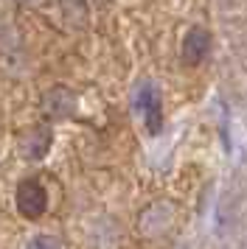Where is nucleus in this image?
<instances>
[{
	"label": "nucleus",
	"instance_id": "5",
	"mask_svg": "<svg viewBox=\"0 0 247 249\" xmlns=\"http://www.w3.org/2000/svg\"><path fill=\"white\" fill-rule=\"evenodd\" d=\"M208 51H211V34L202 25H194L183 39V65H188V68L202 65Z\"/></svg>",
	"mask_w": 247,
	"mask_h": 249
},
{
	"label": "nucleus",
	"instance_id": "3",
	"mask_svg": "<svg viewBox=\"0 0 247 249\" xmlns=\"http://www.w3.org/2000/svg\"><path fill=\"white\" fill-rule=\"evenodd\" d=\"M42 112L51 118V121H67L76 115V92L65 87V84H54L42 92Z\"/></svg>",
	"mask_w": 247,
	"mask_h": 249
},
{
	"label": "nucleus",
	"instance_id": "2",
	"mask_svg": "<svg viewBox=\"0 0 247 249\" xmlns=\"http://www.w3.org/2000/svg\"><path fill=\"white\" fill-rule=\"evenodd\" d=\"M14 204L22 218H40L48 210V191L40 179H22L14 193Z\"/></svg>",
	"mask_w": 247,
	"mask_h": 249
},
{
	"label": "nucleus",
	"instance_id": "4",
	"mask_svg": "<svg viewBox=\"0 0 247 249\" xmlns=\"http://www.w3.org/2000/svg\"><path fill=\"white\" fill-rule=\"evenodd\" d=\"M171 221H174V207L168 202H157L141 213V218H138V232L146 238H155L160 232H166L168 227H171Z\"/></svg>",
	"mask_w": 247,
	"mask_h": 249
},
{
	"label": "nucleus",
	"instance_id": "7",
	"mask_svg": "<svg viewBox=\"0 0 247 249\" xmlns=\"http://www.w3.org/2000/svg\"><path fill=\"white\" fill-rule=\"evenodd\" d=\"M25 249H62V244H59V238H54V235H34Z\"/></svg>",
	"mask_w": 247,
	"mask_h": 249
},
{
	"label": "nucleus",
	"instance_id": "6",
	"mask_svg": "<svg viewBox=\"0 0 247 249\" xmlns=\"http://www.w3.org/2000/svg\"><path fill=\"white\" fill-rule=\"evenodd\" d=\"M51 126H34L28 129L20 140V154L25 160H45V154L51 151Z\"/></svg>",
	"mask_w": 247,
	"mask_h": 249
},
{
	"label": "nucleus",
	"instance_id": "8",
	"mask_svg": "<svg viewBox=\"0 0 247 249\" xmlns=\"http://www.w3.org/2000/svg\"><path fill=\"white\" fill-rule=\"evenodd\" d=\"M245 249H247V244H245Z\"/></svg>",
	"mask_w": 247,
	"mask_h": 249
},
{
	"label": "nucleus",
	"instance_id": "1",
	"mask_svg": "<svg viewBox=\"0 0 247 249\" xmlns=\"http://www.w3.org/2000/svg\"><path fill=\"white\" fill-rule=\"evenodd\" d=\"M132 104L138 109V115H141V121L146 124V129H149V135H157L163 129V98H160L157 87L152 81L138 84L135 95H132Z\"/></svg>",
	"mask_w": 247,
	"mask_h": 249
}]
</instances>
